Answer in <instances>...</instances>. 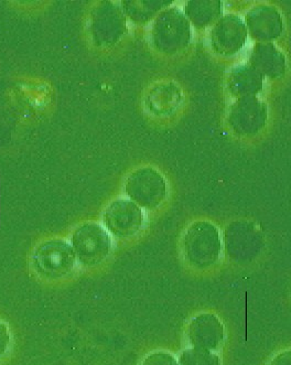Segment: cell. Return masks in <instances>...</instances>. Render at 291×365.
Wrapping results in <instances>:
<instances>
[{
    "label": "cell",
    "mask_w": 291,
    "mask_h": 365,
    "mask_svg": "<svg viewBox=\"0 0 291 365\" xmlns=\"http://www.w3.org/2000/svg\"><path fill=\"white\" fill-rule=\"evenodd\" d=\"M222 251L218 229L209 222H197L185 232L183 254L185 261L197 269L215 265Z\"/></svg>",
    "instance_id": "1"
},
{
    "label": "cell",
    "mask_w": 291,
    "mask_h": 365,
    "mask_svg": "<svg viewBox=\"0 0 291 365\" xmlns=\"http://www.w3.org/2000/svg\"><path fill=\"white\" fill-rule=\"evenodd\" d=\"M78 258L68 242L52 239L42 242L32 254V266L36 273L46 279H62L76 269Z\"/></svg>",
    "instance_id": "2"
},
{
    "label": "cell",
    "mask_w": 291,
    "mask_h": 365,
    "mask_svg": "<svg viewBox=\"0 0 291 365\" xmlns=\"http://www.w3.org/2000/svg\"><path fill=\"white\" fill-rule=\"evenodd\" d=\"M71 245L78 263L86 267H93L108 257L113 242L104 225L86 222L74 230L71 237Z\"/></svg>",
    "instance_id": "3"
},
{
    "label": "cell",
    "mask_w": 291,
    "mask_h": 365,
    "mask_svg": "<svg viewBox=\"0 0 291 365\" xmlns=\"http://www.w3.org/2000/svg\"><path fill=\"white\" fill-rule=\"evenodd\" d=\"M124 191L128 199L141 209L153 210L167 197V182L159 171L143 167L127 177Z\"/></svg>",
    "instance_id": "4"
},
{
    "label": "cell",
    "mask_w": 291,
    "mask_h": 365,
    "mask_svg": "<svg viewBox=\"0 0 291 365\" xmlns=\"http://www.w3.org/2000/svg\"><path fill=\"white\" fill-rule=\"evenodd\" d=\"M143 209L131 200L119 197L107 205L103 213L104 227L111 235L118 239L136 235L143 225Z\"/></svg>",
    "instance_id": "5"
},
{
    "label": "cell",
    "mask_w": 291,
    "mask_h": 365,
    "mask_svg": "<svg viewBox=\"0 0 291 365\" xmlns=\"http://www.w3.org/2000/svg\"><path fill=\"white\" fill-rule=\"evenodd\" d=\"M187 334L193 348L218 350L224 340L223 324L215 314L204 312L189 322Z\"/></svg>",
    "instance_id": "6"
},
{
    "label": "cell",
    "mask_w": 291,
    "mask_h": 365,
    "mask_svg": "<svg viewBox=\"0 0 291 365\" xmlns=\"http://www.w3.org/2000/svg\"><path fill=\"white\" fill-rule=\"evenodd\" d=\"M179 365H222V362L212 351L191 348L180 354Z\"/></svg>",
    "instance_id": "7"
},
{
    "label": "cell",
    "mask_w": 291,
    "mask_h": 365,
    "mask_svg": "<svg viewBox=\"0 0 291 365\" xmlns=\"http://www.w3.org/2000/svg\"><path fill=\"white\" fill-rule=\"evenodd\" d=\"M141 365H179V362L171 353L155 351L146 356Z\"/></svg>",
    "instance_id": "8"
},
{
    "label": "cell",
    "mask_w": 291,
    "mask_h": 365,
    "mask_svg": "<svg viewBox=\"0 0 291 365\" xmlns=\"http://www.w3.org/2000/svg\"><path fill=\"white\" fill-rule=\"evenodd\" d=\"M11 346V334L8 324L0 320V360H3Z\"/></svg>",
    "instance_id": "9"
},
{
    "label": "cell",
    "mask_w": 291,
    "mask_h": 365,
    "mask_svg": "<svg viewBox=\"0 0 291 365\" xmlns=\"http://www.w3.org/2000/svg\"><path fill=\"white\" fill-rule=\"evenodd\" d=\"M270 365H291V351H284L272 359Z\"/></svg>",
    "instance_id": "10"
}]
</instances>
